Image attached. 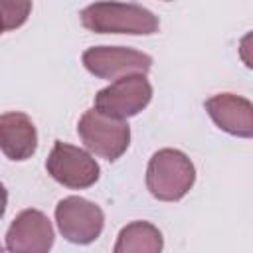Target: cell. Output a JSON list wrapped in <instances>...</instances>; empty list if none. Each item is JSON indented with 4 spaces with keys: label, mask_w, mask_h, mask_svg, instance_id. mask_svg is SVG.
Returning <instances> with one entry per match:
<instances>
[{
    "label": "cell",
    "mask_w": 253,
    "mask_h": 253,
    "mask_svg": "<svg viewBox=\"0 0 253 253\" xmlns=\"http://www.w3.org/2000/svg\"><path fill=\"white\" fill-rule=\"evenodd\" d=\"M81 24L95 34L152 36L160 28L158 16L140 4L95 2L81 10Z\"/></svg>",
    "instance_id": "1"
},
{
    "label": "cell",
    "mask_w": 253,
    "mask_h": 253,
    "mask_svg": "<svg viewBox=\"0 0 253 253\" xmlns=\"http://www.w3.org/2000/svg\"><path fill=\"white\" fill-rule=\"evenodd\" d=\"M196 182L192 160L176 148H160L152 154L146 168V188L160 202L182 200Z\"/></svg>",
    "instance_id": "2"
},
{
    "label": "cell",
    "mask_w": 253,
    "mask_h": 253,
    "mask_svg": "<svg viewBox=\"0 0 253 253\" xmlns=\"http://www.w3.org/2000/svg\"><path fill=\"white\" fill-rule=\"evenodd\" d=\"M77 132L87 150L109 162L121 158L130 144L128 123L105 117L95 109L83 113L77 123Z\"/></svg>",
    "instance_id": "3"
},
{
    "label": "cell",
    "mask_w": 253,
    "mask_h": 253,
    "mask_svg": "<svg viewBox=\"0 0 253 253\" xmlns=\"http://www.w3.org/2000/svg\"><path fill=\"white\" fill-rule=\"evenodd\" d=\"M152 99V85L146 75H126L95 95V111L105 117L125 121L128 117L138 115Z\"/></svg>",
    "instance_id": "4"
},
{
    "label": "cell",
    "mask_w": 253,
    "mask_h": 253,
    "mask_svg": "<svg viewBox=\"0 0 253 253\" xmlns=\"http://www.w3.org/2000/svg\"><path fill=\"white\" fill-rule=\"evenodd\" d=\"M83 65L89 73L101 79H121L126 75H146L152 67V57L123 45H95L83 51Z\"/></svg>",
    "instance_id": "5"
},
{
    "label": "cell",
    "mask_w": 253,
    "mask_h": 253,
    "mask_svg": "<svg viewBox=\"0 0 253 253\" xmlns=\"http://www.w3.org/2000/svg\"><path fill=\"white\" fill-rule=\"evenodd\" d=\"M45 168L55 182L71 190H83L93 186L101 174L99 164L89 152L61 140H55L45 160Z\"/></svg>",
    "instance_id": "6"
},
{
    "label": "cell",
    "mask_w": 253,
    "mask_h": 253,
    "mask_svg": "<svg viewBox=\"0 0 253 253\" xmlns=\"http://www.w3.org/2000/svg\"><path fill=\"white\" fill-rule=\"evenodd\" d=\"M55 221L69 243L89 245L101 235L105 215L97 204L81 196H67L55 206Z\"/></svg>",
    "instance_id": "7"
},
{
    "label": "cell",
    "mask_w": 253,
    "mask_h": 253,
    "mask_svg": "<svg viewBox=\"0 0 253 253\" xmlns=\"http://www.w3.org/2000/svg\"><path fill=\"white\" fill-rule=\"evenodd\" d=\"M53 227L40 210L20 211L6 231L8 253H49L53 245Z\"/></svg>",
    "instance_id": "8"
},
{
    "label": "cell",
    "mask_w": 253,
    "mask_h": 253,
    "mask_svg": "<svg viewBox=\"0 0 253 253\" xmlns=\"http://www.w3.org/2000/svg\"><path fill=\"white\" fill-rule=\"evenodd\" d=\"M211 121L225 132L241 138L253 136V105L233 93H217L204 103Z\"/></svg>",
    "instance_id": "9"
},
{
    "label": "cell",
    "mask_w": 253,
    "mask_h": 253,
    "mask_svg": "<svg viewBox=\"0 0 253 253\" xmlns=\"http://www.w3.org/2000/svg\"><path fill=\"white\" fill-rule=\"evenodd\" d=\"M38 148V130L34 121L20 111L0 115V150L10 160H28Z\"/></svg>",
    "instance_id": "10"
},
{
    "label": "cell",
    "mask_w": 253,
    "mask_h": 253,
    "mask_svg": "<svg viewBox=\"0 0 253 253\" xmlns=\"http://www.w3.org/2000/svg\"><path fill=\"white\" fill-rule=\"evenodd\" d=\"M164 237L150 221L126 223L115 241L113 253H162Z\"/></svg>",
    "instance_id": "11"
},
{
    "label": "cell",
    "mask_w": 253,
    "mask_h": 253,
    "mask_svg": "<svg viewBox=\"0 0 253 253\" xmlns=\"http://www.w3.org/2000/svg\"><path fill=\"white\" fill-rule=\"evenodd\" d=\"M32 12V2L24 0H0V34L20 28Z\"/></svg>",
    "instance_id": "12"
},
{
    "label": "cell",
    "mask_w": 253,
    "mask_h": 253,
    "mask_svg": "<svg viewBox=\"0 0 253 253\" xmlns=\"http://www.w3.org/2000/svg\"><path fill=\"white\" fill-rule=\"evenodd\" d=\"M6 206H8V192H6L4 184L0 182V217H2L4 211H6Z\"/></svg>",
    "instance_id": "13"
},
{
    "label": "cell",
    "mask_w": 253,
    "mask_h": 253,
    "mask_svg": "<svg viewBox=\"0 0 253 253\" xmlns=\"http://www.w3.org/2000/svg\"><path fill=\"white\" fill-rule=\"evenodd\" d=\"M0 253H4V249H2V245H0Z\"/></svg>",
    "instance_id": "14"
}]
</instances>
